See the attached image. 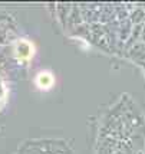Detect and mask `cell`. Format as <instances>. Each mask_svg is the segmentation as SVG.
<instances>
[{
    "label": "cell",
    "mask_w": 145,
    "mask_h": 154,
    "mask_svg": "<svg viewBox=\"0 0 145 154\" xmlns=\"http://www.w3.org/2000/svg\"><path fill=\"white\" fill-rule=\"evenodd\" d=\"M36 84L39 88H43V89H49L53 84V76L50 75V72H40L36 78Z\"/></svg>",
    "instance_id": "cell-1"
},
{
    "label": "cell",
    "mask_w": 145,
    "mask_h": 154,
    "mask_svg": "<svg viewBox=\"0 0 145 154\" xmlns=\"http://www.w3.org/2000/svg\"><path fill=\"white\" fill-rule=\"evenodd\" d=\"M5 94H6V89H5V85H3V82L0 79V100L5 98Z\"/></svg>",
    "instance_id": "cell-2"
}]
</instances>
